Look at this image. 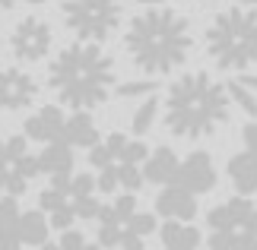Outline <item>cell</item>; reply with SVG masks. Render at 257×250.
<instances>
[{"mask_svg":"<svg viewBox=\"0 0 257 250\" xmlns=\"http://www.w3.org/2000/svg\"><path fill=\"white\" fill-rule=\"evenodd\" d=\"M156 212L162 218H184L191 222L197 215V193H191L181 184H165L156 196Z\"/></svg>","mask_w":257,"mask_h":250,"instance_id":"5bb4252c","label":"cell"},{"mask_svg":"<svg viewBox=\"0 0 257 250\" xmlns=\"http://www.w3.org/2000/svg\"><path fill=\"white\" fill-rule=\"evenodd\" d=\"M210 250H257V203L241 193L206 212Z\"/></svg>","mask_w":257,"mask_h":250,"instance_id":"8992f818","label":"cell"},{"mask_svg":"<svg viewBox=\"0 0 257 250\" xmlns=\"http://www.w3.org/2000/svg\"><path fill=\"white\" fill-rule=\"evenodd\" d=\"M206 54L219 70H248L257 64V7L241 4L216 13L206 26Z\"/></svg>","mask_w":257,"mask_h":250,"instance_id":"277c9868","label":"cell"},{"mask_svg":"<svg viewBox=\"0 0 257 250\" xmlns=\"http://www.w3.org/2000/svg\"><path fill=\"white\" fill-rule=\"evenodd\" d=\"M178 155L172 152L169 146H159V149H153L150 158L143 162V174H146V184H175V177H178Z\"/></svg>","mask_w":257,"mask_h":250,"instance_id":"e0dca14e","label":"cell"},{"mask_svg":"<svg viewBox=\"0 0 257 250\" xmlns=\"http://www.w3.org/2000/svg\"><path fill=\"white\" fill-rule=\"evenodd\" d=\"M19 237H23L26 247H42L48 241V228H51V218H48L45 209H29V212L19 215Z\"/></svg>","mask_w":257,"mask_h":250,"instance_id":"44dd1931","label":"cell"},{"mask_svg":"<svg viewBox=\"0 0 257 250\" xmlns=\"http://www.w3.org/2000/svg\"><path fill=\"white\" fill-rule=\"evenodd\" d=\"M32 7H42V4H51V0H29Z\"/></svg>","mask_w":257,"mask_h":250,"instance_id":"4dcf8cb0","label":"cell"},{"mask_svg":"<svg viewBox=\"0 0 257 250\" xmlns=\"http://www.w3.org/2000/svg\"><path fill=\"white\" fill-rule=\"evenodd\" d=\"M191 23L162 4L146 7L143 13L131 19L124 32V51L127 57L150 76H162L178 70L191 57Z\"/></svg>","mask_w":257,"mask_h":250,"instance_id":"6da1fadb","label":"cell"},{"mask_svg":"<svg viewBox=\"0 0 257 250\" xmlns=\"http://www.w3.org/2000/svg\"><path fill=\"white\" fill-rule=\"evenodd\" d=\"M48 86L67 108L92 111L114 92V57L98 42H76L48 64Z\"/></svg>","mask_w":257,"mask_h":250,"instance_id":"7a4b0ae2","label":"cell"},{"mask_svg":"<svg viewBox=\"0 0 257 250\" xmlns=\"http://www.w3.org/2000/svg\"><path fill=\"white\" fill-rule=\"evenodd\" d=\"M64 139H67L70 146L92 149L102 136H98V127H95V121H92V114L83 111V108H76V111L64 121Z\"/></svg>","mask_w":257,"mask_h":250,"instance_id":"ac0fdd59","label":"cell"},{"mask_svg":"<svg viewBox=\"0 0 257 250\" xmlns=\"http://www.w3.org/2000/svg\"><path fill=\"white\" fill-rule=\"evenodd\" d=\"M121 19V0H64V23L83 42H105Z\"/></svg>","mask_w":257,"mask_h":250,"instance_id":"52a82bcc","label":"cell"},{"mask_svg":"<svg viewBox=\"0 0 257 250\" xmlns=\"http://www.w3.org/2000/svg\"><path fill=\"white\" fill-rule=\"evenodd\" d=\"M54 48V29L42 16H26L10 35V51L19 64H38Z\"/></svg>","mask_w":257,"mask_h":250,"instance_id":"9c48e42d","label":"cell"},{"mask_svg":"<svg viewBox=\"0 0 257 250\" xmlns=\"http://www.w3.org/2000/svg\"><path fill=\"white\" fill-rule=\"evenodd\" d=\"M225 86H229L232 105L238 108V111H244L248 117H257V92L254 89H248L241 79H232V83H225Z\"/></svg>","mask_w":257,"mask_h":250,"instance_id":"603a6c76","label":"cell"},{"mask_svg":"<svg viewBox=\"0 0 257 250\" xmlns=\"http://www.w3.org/2000/svg\"><path fill=\"white\" fill-rule=\"evenodd\" d=\"M229 181L238 193H257V152L244 149L229 158Z\"/></svg>","mask_w":257,"mask_h":250,"instance_id":"ffe728a7","label":"cell"},{"mask_svg":"<svg viewBox=\"0 0 257 250\" xmlns=\"http://www.w3.org/2000/svg\"><path fill=\"white\" fill-rule=\"evenodd\" d=\"M26 139L29 136H10L7 139V155L0 158V193L23 196L29 190V184L42 174L38 155L29 152Z\"/></svg>","mask_w":257,"mask_h":250,"instance_id":"ba28073f","label":"cell"},{"mask_svg":"<svg viewBox=\"0 0 257 250\" xmlns=\"http://www.w3.org/2000/svg\"><path fill=\"white\" fill-rule=\"evenodd\" d=\"M241 139H244V146H248L251 152H257V121H251L248 127L241 130Z\"/></svg>","mask_w":257,"mask_h":250,"instance_id":"4316f807","label":"cell"},{"mask_svg":"<svg viewBox=\"0 0 257 250\" xmlns=\"http://www.w3.org/2000/svg\"><path fill=\"white\" fill-rule=\"evenodd\" d=\"M159 237L165 250H197L200 247V231L184 222V218H169L159 225Z\"/></svg>","mask_w":257,"mask_h":250,"instance_id":"d6986e66","label":"cell"},{"mask_svg":"<svg viewBox=\"0 0 257 250\" xmlns=\"http://www.w3.org/2000/svg\"><path fill=\"white\" fill-rule=\"evenodd\" d=\"M175 184L187 187L191 193H210L216 187V165L210 152H191L184 158L181 165H178V177Z\"/></svg>","mask_w":257,"mask_h":250,"instance_id":"7c38bea8","label":"cell"},{"mask_svg":"<svg viewBox=\"0 0 257 250\" xmlns=\"http://www.w3.org/2000/svg\"><path fill=\"white\" fill-rule=\"evenodd\" d=\"M156 117H159V102L150 95L146 102L134 111V117H131V130H134V136H146L153 130V124H156Z\"/></svg>","mask_w":257,"mask_h":250,"instance_id":"7402d4cb","label":"cell"},{"mask_svg":"<svg viewBox=\"0 0 257 250\" xmlns=\"http://www.w3.org/2000/svg\"><path fill=\"white\" fill-rule=\"evenodd\" d=\"M98 190L102 193H114V190H140L146 184V174H143V165L140 162H114L98 171Z\"/></svg>","mask_w":257,"mask_h":250,"instance_id":"4fadbf2b","label":"cell"},{"mask_svg":"<svg viewBox=\"0 0 257 250\" xmlns=\"http://www.w3.org/2000/svg\"><path fill=\"white\" fill-rule=\"evenodd\" d=\"M232 95L229 86L213 79L203 70L178 76L165 95V127L181 139H203L213 136L229 121Z\"/></svg>","mask_w":257,"mask_h":250,"instance_id":"3957f363","label":"cell"},{"mask_svg":"<svg viewBox=\"0 0 257 250\" xmlns=\"http://www.w3.org/2000/svg\"><path fill=\"white\" fill-rule=\"evenodd\" d=\"M238 79H241V83L248 86V89H254V92H257V73H241Z\"/></svg>","mask_w":257,"mask_h":250,"instance_id":"83f0119b","label":"cell"},{"mask_svg":"<svg viewBox=\"0 0 257 250\" xmlns=\"http://www.w3.org/2000/svg\"><path fill=\"white\" fill-rule=\"evenodd\" d=\"M38 98V83L23 67H0V108L23 111Z\"/></svg>","mask_w":257,"mask_h":250,"instance_id":"30bf717a","label":"cell"},{"mask_svg":"<svg viewBox=\"0 0 257 250\" xmlns=\"http://www.w3.org/2000/svg\"><path fill=\"white\" fill-rule=\"evenodd\" d=\"M159 83L156 79H127V83L114 86V95L117 98H140V95H153Z\"/></svg>","mask_w":257,"mask_h":250,"instance_id":"cb8c5ba5","label":"cell"},{"mask_svg":"<svg viewBox=\"0 0 257 250\" xmlns=\"http://www.w3.org/2000/svg\"><path fill=\"white\" fill-rule=\"evenodd\" d=\"M23 0H0V10H13V7H19Z\"/></svg>","mask_w":257,"mask_h":250,"instance_id":"f1b7e54d","label":"cell"},{"mask_svg":"<svg viewBox=\"0 0 257 250\" xmlns=\"http://www.w3.org/2000/svg\"><path fill=\"white\" fill-rule=\"evenodd\" d=\"M64 111L57 105H45L26 121V136L38 139V143H51V139H64Z\"/></svg>","mask_w":257,"mask_h":250,"instance_id":"9a60e30c","label":"cell"},{"mask_svg":"<svg viewBox=\"0 0 257 250\" xmlns=\"http://www.w3.org/2000/svg\"><path fill=\"white\" fill-rule=\"evenodd\" d=\"M38 165H42V174H48L51 181H67L73 177V146L67 139H51L42 152H38Z\"/></svg>","mask_w":257,"mask_h":250,"instance_id":"2e32d148","label":"cell"},{"mask_svg":"<svg viewBox=\"0 0 257 250\" xmlns=\"http://www.w3.org/2000/svg\"><path fill=\"white\" fill-rule=\"evenodd\" d=\"M197 4H213V0H197Z\"/></svg>","mask_w":257,"mask_h":250,"instance_id":"d6a6232c","label":"cell"},{"mask_svg":"<svg viewBox=\"0 0 257 250\" xmlns=\"http://www.w3.org/2000/svg\"><path fill=\"white\" fill-rule=\"evenodd\" d=\"M244 4H251V7H257V0H244Z\"/></svg>","mask_w":257,"mask_h":250,"instance_id":"1f68e13d","label":"cell"},{"mask_svg":"<svg viewBox=\"0 0 257 250\" xmlns=\"http://www.w3.org/2000/svg\"><path fill=\"white\" fill-rule=\"evenodd\" d=\"M131 4H140V7H156V4H162V0H131Z\"/></svg>","mask_w":257,"mask_h":250,"instance_id":"f546056e","label":"cell"},{"mask_svg":"<svg viewBox=\"0 0 257 250\" xmlns=\"http://www.w3.org/2000/svg\"><path fill=\"white\" fill-rule=\"evenodd\" d=\"M38 203H42V209L51 218V228L67 231L76 222V209H73V196H70V177L67 181H51V187L42 190Z\"/></svg>","mask_w":257,"mask_h":250,"instance_id":"8fae6325","label":"cell"},{"mask_svg":"<svg viewBox=\"0 0 257 250\" xmlns=\"http://www.w3.org/2000/svg\"><path fill=\"white\" fill-rule=\"evenodd\" d=\"M159 222L150 212H137V196L134 190H124L114 203L102 206L98 212V244L114 250H146L143 237L153 234Z\"/></svg>","mask_w":257,"mask_h":250,"instance_id":"5b68a950","label":"cell"},{"mask_svg":"<svg viewBox=\"0 0 257 250\" xmlns=\"http://www.w3.org/2000/svg\"><path fill=\"white\" fill-rule=\"evenodd\" d=\"M19 203H16V196H10V193H4L0 196V228L4 225H16L19 222Z\"/></svg>","mask_w":257,"mask_h":250,"instance_id":"d4e9b609","label":"cell"},{"mask_svg":"<svg viewBox=\"0 0 257 250\" xmlns=\"http://www.w3.org/2000/svg\"><path fill=\"white\" fill-rule=\"evenodd\" d=\"M23 237H19V228L16 225H4L0 228V250H23Z\"/></svg>","mask_w":257,"mask_h":250,"instance_id":"484cf974","label":"cell"}]
</instances>
